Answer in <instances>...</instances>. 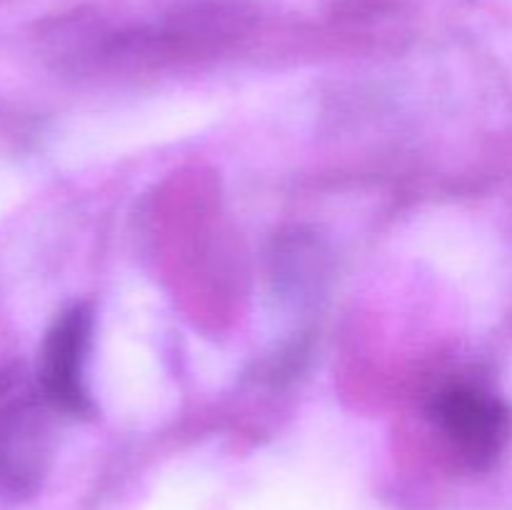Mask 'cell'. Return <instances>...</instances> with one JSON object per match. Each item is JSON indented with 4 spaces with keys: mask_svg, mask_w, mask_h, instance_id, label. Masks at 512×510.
Wrapping results in <instances>:
<instances>
[{
    "mask_svg": "<svg viewBox=\"0 0 512 510\" xmlns=\"http://www.w3.org/2000/svg\"><path fill=\"white\" fill-rule=\"evenodd\" d=\"M38 385L18 365L0 375V498H30L50 465V428Z\"/></svg>",
    "mask_w": 512,
    "mask_h": 510,
    "instance_id": "6da1fadb",
    "label": "cell"
},
{
    "mask_svg": "<svg viewBox=\"0 0 512 510\" xmlns=\"http://www.w3.org/2000/svg\"><path fill=\"white\" fill-rule=\"evenodd\" d=\"M90 333H93V310L85 303H78L55 318L40 345L35 385L45 403L60 413L88 415L93 410L85 388Z\"/></svg>",
    "mask_w": 512,
    "mask_h": 510,
    "instance_id": "3957f363",
    "label": "cell"
},
{
    "mask_svg": "<svg viewBox=\"0 0 512 510\" xmlns=\"http://www.w3.org/2000/svg\"><path fill=\"white\" fill-rule=\"evenodd\" d=\"M433 420L450 448L475 470L490 468L510 438V410L493 393L450 385L433 400Z\"/></svg>",
    "mask_w": 512,
    "mask_h": 510,
    "instance_id": "7a4b0ae2",
    "label": "cell"
}]
</instances>
